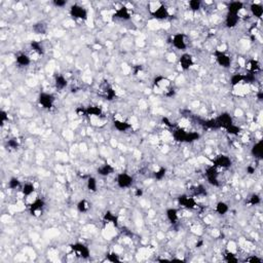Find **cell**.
<instances>
[{"instance_id": "6da1fadb", "label": "cell", "mask_w": 263, "mask_h": 263, "mask_svg": "<svg viewBox=\"0 0 263 263\" xmlns=\"http://www.w3.org/2000/svg\"><path fill=\"white\" fill-rule=\"evenodd\" d=\"M117 183L120 187H129L133 183V179L127 174H120L117 178Z\"/></svg>"}, {"instance_id": "7a4b0ae2", "label": "cell", "mask_w": 263, "mask_h": 263, "mask_svg": "<svg viewBox=\"0 0 263 263\" xmlns=\"http://www.w3.org/2000/svg\"><path fill=\"white\" fill-rule=\"evenodd\" d=\"M251 11H252V13L255 16V17L260 18L263 13V8L260 4H258V3H253L252 6H251Z\"/></svg>"}, {"instance_id": "3957f363", "label": "cell", "mask_w": 263, "mask_h": 263, "mask_svg": "<svg viewBox=\"0 0 263 263\" xmlns=\"http://www.w3.org/2000/svg\"><path fill=\"white\" fill-rule=\"evenodd\" d=\"M174 45L176 46V47L178 48H181V49H183V48L186 47V44H185V41H184L183 39V36L182 35H177L174 37V41H173Z\"/></svg>"}, {"instance_id": "277c9868", "label": "cell", "mask_w": 263, "mask_h": 263, "mask_svg": "<svg viewBox=\"0 0 263 263\" xmlns=\"http://www.w3.org/2000/svg\"><path fill=\"white\" fill-rule=\"evenodd\" d=\"M72 11H73V15L75 16L76 18H86V13L84 11V9L82 7H73L72 8Z\"/></svg>"}, {"instance_id": "5b68a950", "label": "cell", "mask_w": 263, "mask_h": 263, "mask_svg": "<svg viewBox=\"0 0 263 263\" xmlns=\"http://www.w3.org/2000/svg\"><path fill=\"white\" fill-rule=\"evenodd\" d=\"M217 210H218V212H220L221 214H224L225 212H227L228 207H227V205H225L224 203H219L217 206Z\"/></svg>"}, {"instance_id": "8992f818", "label": "cell", "mask_w": 263, "mask_h": 263, "mask_svg": "<svg viewBox=\"0 0 263 263\" xmlns=\"http://www.w3.org/2000/svg\"><path fill=\"white\" fill-rule=\"evenodd\" d=\"M18 61H19L22 65H27L28 63H29V59H28V57L25 56V54L20 56L19 58H18Z\"/></svg>"}, {"instance_id": "52a82bcc", "label": "cell", "mask_w": 263, "mask_h": 263, "mask_svg": "<svg viewBox=\"0 0 263 263\" xmlns=\"http://www.w3.org/2000/svg\"><path fill=\"white\" fill-rule=\"evenodd\" d=\"M189 6L193 11H199V6H201V3L197 2V1H191V2H189Z\"/></svg>"}, {"instance_id": "ba28073f", "label": "cell", "mask_w": 263, "mask_h": 263, "mask_svg": "<svg viewBox=\"0 0 263 263\" xmlns=\"http://www.w3.org/2000/svg\"><path fill=\"white\" fill-rule=\"evenodd\" d=\"M88 187L92 188V190H96V183H95L94 179L88 180Z\"/></svg>"}]
</instances>
